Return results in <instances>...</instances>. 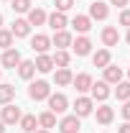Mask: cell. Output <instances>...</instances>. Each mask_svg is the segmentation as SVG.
Segmentation results:
<instances>
[{
	"label": "cell",
	"mask_w": 130,
	"mask_h": 133,
	"mask_svg": "<svg viewBox=\"0 0 130 133\" xmlns=\"http://www.w3.org/2000/svg\"><path fill=\"white\" fill-rule=\"evenodd\" d=\"M49 95H51V84L46 82V79H38V82H33L31 87H28V97L31 100H49Z\"/></svg>",
	"instance_id": "1"
},
{
	"label": "cell",
	"mask_w": 130,
	"mask_h": 133,
	"mask_svg": "<svg viewBox=\"0 0 130 133\" xmlns=\"http://www.w3.org/2000/svg\"><path fill=\"white\" fill-rule=\"evenodd\" d=\"M49 110H51V113H56V115L66 113V110H69V100H66V95H61V92L49 95Z\"/></svg>",
	"instance_id": "2"
},
{
	"label": "cell",
	"mask_w": 130,
	"mask_h": 133,
	"mask_svg": "<svg viewBox=\"0 0 130 133\" xmlns=\"http://www.w3.org/2000/svg\"><path fill=\"white\" fill-rule=\"evenodd\" d=\"M92 110H95V100H92V97H84V95H82V97L74 100V115H77V118L89 115Z\"/></svg>",
	"instance_id": "3"
},
{
	"label": "cell",
	"mask_w": 130,
	"mask_h": 133,
	"mask_svg": "<svg viewBox=\"0 0 130 133\" xmlns=\"http://www.w3.org/2000/svg\"><path fill=\"white\" fill-rule=\"evenodd\" d=\"M20 115H23V113H20V108H18V105H13V102H8V105H5V108H3V123H5V125H16L18 120H20Z\"/></svg>",
	"instance_id": "4"
},
{
	"label": "cell",
	"mask_w": 130,
	"mask_h": 133,
	"mask_svg": "<svg viewBox=\"0 0 130 133\" xmlns=\"http://www.w3.org/2000/svg\"><path fill=\"white\" fill-rule=\"evenodd\" d=\"M89 92H92V100H99V102H105V100L110 97V92H112V90H110V84L102 79V82H92Z\"/></svg>",
	"instance_id": "5"
},
{
	"label": "cell",
	"mask_w": 130,
	"mask_h": 133,
	"mask_svg": "<svg viewBox=\"0 0 130 133\" xmlns=\"http://www.w3.org/2000/svg\"><path fill=\"white\" fill-rule=\"evenodd\" d=\"M0 64L8 66V69H16V66L20 64V51L18 49H5L3 56H0Z\"/></svg>",
	"instance_id": "6"
},
{
	"label": "cell",
	"mask_w": 130,
	"mask_h": 133,
	"mask_svg": "<svg viewBox=\"0 0 130 133\" xmlns=\"http://www.w3.org/2000/svg\"><path fill=\"white\" fill-rule=\"evenodd\" d=\"M79 118L77 115H64L61 118V123H59V131L61 133H79Z\"/></svg>",
	"instance_id": "7"
},
{
	"label": "cell",
	"mask_w": 130,
	"mask_h": 133,
	"mask_svg": "<svg viewBox=\"0 0 130 133\" xmlns=\"http://www.w3.org/2000/svg\"><path fill=\"white\" fill-rule=\"evenodd\" d=\"M49 46H51V38L46 36V33H36V36L31 38V49L38 51V54H46Z\"/></svg>",
	"instance_id": "8"
},
{
	"label": "cell",
	"mask_w": 130,
	"mask_h": 133,
	"mask_svg": "<svg viewBox=\"0 0 130 133\" xmlns=\"http://www.w3.org/2000/svg\"><path fill=\"white\" fill-rule=\"evenodd\" d=\"M71 49H74L77 56H87V54L92 51V41H89L87 36H79V38H74V41H71Z\"/></svg>",
	"instance_id": "9"
},
{
	"label": "cell",
	"mask_w": 130,
	"mask_h": 133,
	"mask_svg": "<svg viewBox=\"0 0 130 133\" xmlns=\"http://www.w3.org/2000/svg\"><path fill=\"white\" fill-rule=\"evenodd\" d=\"M110 16V8H107V3H92L89 5V18H95V21H105V18Z\"/></svg>",
	"instance_id": "10"
},
{
	"label": "cell",
	"mask_w": 130,
	"mask_h": 133,
	"mask_svg": "<svg viewBox=\"0 0 130 133\" xmlns=\"http://www.w3.org/2000/svg\"><path fill=\"white\" fill-rule=\"evenodd\" d=\"M117 41H120V31L115 26H105L102 28V44L105 46H117Z\"/></svg>",
	"instance_id": "11"
},
{
	"label": "cell",
	"mask_w": 130,
	"mask_h": 133,
	"mask_svg": "<svg viewBox=\"0 0 130 133\" xmlns=\"http://www.w3.org/2000/svg\"><path fill=\"white\" fill-rule=\"evenodd\" d=\"M71 84H74L77 92H89V87H92V74L82 72V74H77V77L71 79Z\"/></svg>",
	"instance_id": "12"
},
{
	"label": "cell",
	"mask_w": 130,
	"mask_h": 133,
	"mask_svg": "<svg viewBox=\"0 0 130 133\" xmlns=\"http://www.w3.org/2000/svg\"><path fill=\"white\" fill-rule=\"evenodd\" d=\"M10 33H13L16 38H26V36L31 33V23H28L26 18H16V23H13V28H10Z\"/></svg>",
	"instance_id": "13"
},
{
	"label": "cell",
	"mask_w": 130,
	"mask_h": 133,
	"mask_svg": "<svg viewBox=\"0 0 130 133\" xmlns=\"http://www.w3.org/2000/svg\"><path fill=\"white\" fill-rule=\"evenodd\" d=\"M71 33L69 31H54V38H51V44L56 46V49H66V46H71Z\"/></svg>",
	"instance_id": "14"
},
{
	"label": "cell",
	"mask_w": 130,
	"mask_h": 133,
	"mask_svg": "<svg viewBox=\"0 0 130 133\" xmlns=\"http://www.w3.org/2000/svg\"><path fill=\"white\" fill-rule=\"evenodd\" d=\"M33 64H36V72H41V74H49L51 69H54V59H51L49 54H38V59H36Z\"/></svg>",
	"instance_id": "15"
},
{
	"label": "cell",
	"mask_w": 130,
	"mask_h": 133,
	"mask_svg": "<svg viewBox=\"0 0 130 133\" xmlns=\"http://www.w3.org/2000/svg\"><path fill=\"white\" fill-rule=\"evenodd\" d=\"M105 82H107V84H117V82H122V69H120V66L107 64V66H105Z\"/></svg>",
	"instance_id": "16"
},
{
	"label": "cell",
	"mask_w": 130,
	"mask_h": 133,
	"mask_svg": "<svg viewBox=\"0 0 130 133\" xmlns=\"http://www.w3.org/2000/svg\"><path fill=\"white\" fill-rule=\"evenodd\" d=\"M74 79V74H71V69L69 66H61V69H56V74H54V82L59 84V87H66V84H71Z\"/></svg>",
	"instance_id": "17"
},
{
	"label": "cell",
	"mask_w": 130,
	"mask_h": 133,
	"mask_svg": "<svg viewBox=\"0 0 130 133\" xmlns=\"http://www.w3.org/2000/svg\"><path fill=\"white\" fill-rule=\"evenodd\" d=\"M46 18H49V16H46V10H44V8H31L26 21H28L31 26H44V23H46Z\"/></svg>",
	"instance_id": "18"
},
{
	"label": "cell",
	"mask_w": 130,
	"mask_h": 133,
	"mask_svg": "<svg viewBox=\"0 0 130 133\" xmlns=\"http://www.w3.org/2000/svg\"><path fill=\"white\" fill-rule=\"evenodd\" d=\"M46 23H49L54 31H64V28H66V16H64V13H59V10H54V13L46 18Z\"/></svg>",
	"instance_id": "19"
},
{
	"label": "cell",
	"mask_w": 130,
	"mask_h": 133,
	"mask_svg": "<svg viewBox=\"0 0 130 133\" xmlns=\"http://www.w3.org/2000/svg\"><path fill=\"white\" fill-rule=\"evenodd\" d=\"M115 118V110L110 108V105H99L97 108V123H102V125H110Z\"/></svg>",
	"instance_id": "20"
},
{
	"label": "cell",
	"mask_w": 130,
	"mask_h": 133,
	"mask_svg": "<svg viewBox=\"0 0 130 133\" xmlns=\"http://www.w3.org/2000/svg\"><path fill=\"white\" fill-rule=\"evenodd\" d=\"M18 74H20V79H31L33 74H36V64L28 62V59H20V64H18Z\"/></svg>",
	"instance_id": "21"
},
{
	"label": "cell",
	"mask_w": 130,
	"mask_h": 133,
	"mask_svg": "<svg viewBox=\"0 0 130 133\" xmlns=\"http://www.w3.org/2000/svg\"><path fill=\"white\" fill-rule=\"evenodd\" d=\"M71 26H74L77 33H87L89 28H92V18L89 16H77L74 21H71Z\"/></svg>",
	"instance_id": "22"
},
{
	"label": "cell",
	"mask_w": 130,
	"mask_h": 133,
	"mask_svg": "<svg viewBox=\"0 0 130 133\" xmlns=\"http://www.w3.org/2000/svg\"><path fill=\"white\" fill-rule=\"evenodd\" d=\"M51 59H54V66H59V69H61V66H69V62H71V54H69L66 49H56V54H54Z\"/></svg>",
	"instance_id": "23"
},
{
	"label": "cell",
	"mask_w": 130,
	"mask_h": 133,
	"mask_svg": "<svg viewBox=\"0 0 130 133\" xmlns=\"http://www.w3.org/2000/svg\"><path fill=\"white\" fill-rule=\"evenodd\" d=\"M18 123H20V128H23L26 133H33L36 128H38V118H36V115H20Z\"/></svg>",
	"instance_id": "24"
},
{
	"label": "cell",
	"mask_w": 130,
	"mask_h": 133,
	"mask_svg": "<svg viewBox=\"0 0 130 133\" xmlns=\"http://www.w3.org/2000/svg\"><path fill=\"white\" fill-rule=\"evenodd\" d=\"M38 125H41V128H46V131L54 128V125H56V113H51V110L41 113V115H38Z\"/></svg>",
	"instance_id": "25"
},
{
	"label": "cell",
	"mask_w": 130,
	"mask_h": 133,
	"mask_svg": "<svg viewBox=\"0 0 130 133\" xmlns=\"http://www.w3.org/2000/svg\"><path fill=\"white\" fill-rule=\"evenodd\" d=\"M16 97V87L13 84H0V105H8Z\"/></svg>",
	"instance_id": "26"
},
{
	"label": "cell",
	"mask_w": 130,
	"mask_h": 133,
	"mask_svg": "<svg viewBox=\"0 0 130 133\" xmlns=\"http://www.w3.org/2000/svg\"><path fill=\"white\" fill-rule=\"evenodd\" d=\"M92 62H95V66H102V69H105V66L110 64V49H99L97 54L92 56Z\"/></svg>",
	"instance_id": "27"
},
{
	"label": "cell",
	"mask_w": 130,
	"mask_h": 133,
	"mask_svg": "<svg viewBox=\"0 0 130 133\" xmlns=\"http://www.w3.org/2000/svg\"><path fill=\"white\" fill-rule=\"evenodd\" d=\"M115 95H117V100H130V82H117V87H115Z\"/></svg>",
	"instance_id": "28"
},
{
	"label": "cell",
	"mask_w": 130,
	"mask_h": 133,
	"mask_svg": "<svg viewBox=\"0 0 130 133\" xmlns=\"http://www.w3.org/2000/svg\"><path fill=\"white\" fill-rule=\"evenodd\" d=\"M13 33L5 31V28H0V49H13Z\"/></svg>",
	"instance_id": "29"
},
{
	"label": "cell",
	"mask_w": 130,
	"mask_h": 133,
	"mask_svg": "<svg viewBox=\"0 0 130 133\" xmlns=\"http://www.w3.org/2000/svg\"><path fill=\"white\" fill-rule=\"evenodd\" d=\"M10 5H13L16 13H28L31 10V0H10Z\"/></svg>",
	"instance_id": "30"
},
{
	"label": "cell",
	"mask_w": 130,
	"mask_h": 133,
	"mask_svg": "<svg viewBox=\"0 0 130 133\" xmlns=\"http://www.w3.org/2000/svg\"><path fill=\"white\" fill-rule=\"evenodd\" d=\"M74 8V0H56V10L59 13H66V10H71Z\"/></svg>",
	"instance_id": "31"
},
{
	"label": "cell",
	"mask_w": 130,
	"mask_h": 133,
	"mask_svg": "<svg viewBox=\"0 0 130 133\" xmlns=\"http://www.w3.org/2000/svg\"><path fill=\"white\" fill-rule=\"evenodd\" d=\"M120 26H128V28H130V10H128V8L120 13Z\"/></svg>",
	"instance_id": "32"
},
{
	"label": "cell",
	"mask_w": 130,
	"mask_h": 133,
	"mask_svg": "<svg viewBox=\"0 0 130 133\" xmlns=\"http://www.w3.org/2000/svg\"><path fill=\"white\" fill-rule=\"evenodd\" d=\"M120 113H122V118H125V120H130V100H125V105L120 108Z\"/></svg>",
	"instance_id": "33"
},
{
	"label": "cell",
	"mask_w": 130,
	"mask_h": 133,
	"mask_svg": "<svg viewBox=\"0 0 130 133\" xmlns=\"http://www.w3.org/2000/svg\"><path fill=\"white\" fill-rule=\"evenodd\" d=\"M117 133H130V120H128V123H122V125L117 128Z\"/></svg>",
	"instance_id": "34"
},
{
	"label": "cell",
	"mask_w": 130,
	"mask_h": 133,
	"mask_svg": "<svg viewBox=\"0 0 130 133\" xmlns=\"http://www.w3.org/2000/svg\"><path fill=\"white\" fill-rule=\"evenodd\" d=\"M110 3H112V5H117V8H125L130 0H110Z\"/></svg>",
	"instance_id": "35"
},
{
	"label": "cell",
	"mask_w": 130,
	"mask_h": 133,
	"mask_svg": "<svg viewBox=\"0 0 130 133\" xmlns=\"http://www.w3.org/2000/svg\"><path fill=\"white\" fill-rule=\"evenodd\" d=\"M0 133H5V123H3V118H0Z\"/></svg>",
	"instance_id": "36"
},
{
	"label": "cell",
	"mask_w": 130,
	"mask_h": 133,
	"mask_svg": "<svg viewBox=\"0 0 130 133\" xmlns=\"http://www.w3.org/2000/svg\"><path fill=\"white\" fill-rule=\"evenodd\" d=\"M33 133H49V131H46V128H36Z\"/></svg>",
	"instance_id": "37"
},
{
	"label": "cell",
	"mask_w": 130,
	"mask_h": 133,
	"mask_svg": "<svg viewBox=\"0 0 130 133\" xmlns=\"http://www.w3.org/2000/svg\"><path fill=\"white\" fill-rule=\"evenodd\" d=\"M125 41H128V46H130V28H128V36H125Z\"/></svg>",
	"instance_id": "38"
},
{
	"label": "cell",
	"mask_w": 130,
	"mask_h": 133,
	"mask_svg": "<svg viewBox=\"0 0 130 133\" xmlns=\"http://www.w3.org/2000/svg\"><path fill=\"white\" fill-rule=\"evenodd\" d=\"M0 28H3V16H0Z\"/></svg>",
	"instance_id": "39"
},
{
	"label": "cell",
	"mask_w": 130,
	"mask_h": 133,
	"mask_svg": "<svg viewBox=\"0 0 130 133\" xmlns=\"http://www.w3.org/2000/svg\"><path fill=\"white\" fill-rule=\"evenodd\" d=\"M128 77H130V69H128ZM128 82H130V79H128Z\"/></svg>",
	"instance_id": "40"
},
{
	"label": "cell",
	"mask_w": 130,
	"mask_h": 133,
	"mask_svg": "<svg viewBox=\"0 0 130 133\" xmlns=\"http://www.w3.org/2000/svg\"><path fill=\"white\" fill-rule=\"evenodd\" d=\"M0 74H3V72H0Z\"/></svg>",
	"instance_id": "41"
}]
</instances>
